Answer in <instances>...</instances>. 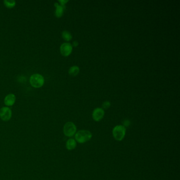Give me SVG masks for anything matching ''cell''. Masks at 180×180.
I'll use <instances>...</instances> for the list:
<instances>
[{"instance_id":"6da1fadb","label":"cell","mask_w":180,"mask_h":180,"mask_svg":"<svg viewBox=\"0 0 180 180\" xmlns=\"http://www.w3.org/2000/svg\"><path fill=\"white\" fill-rule=\"evenodd\" d=\"M93 137V134L88 130H80L76 132L75 135V139L77 143L79 144L85 143L89 141Z\"/></svg>"},{"instance_id":"7a4b0ae2","label":"cell","mask_w":180,"mask_h":180,"mask_svg":"<svg viewBox=\"0 0 180 180\" xmlns=\"http://www.w3.org/2000/svg\"><path fill=\"white\" fill-rule=\"evenodd\" d=\"M126 128L125 126L121 125H117L113 128L112 134L113 138L117 141H122L125 137Z\"/></svg>"},{"instance_id":"3957f363","label":"cell","mask_w":180,"mask_h":180,"mask_svg":"<svg viewBox=\"0 0 180 180\" xmlns=\"http://www.w3.org/2000/svg\"><path fill=\"white\" fill-rule=\"evenodd\" d=\"M63 132L64 135L67 137L72 138L75 136L77 132V127L74 123L67 122L64 125Z\"/></svg>"},{"instance_id":"277c9868","label":"cell","mask_w":180,"mask_h":180,"mask_svg":"<svg viewBox=\"0 0 180 180\" xmlns=\"http://www.w3.org/2000/svg\"><path fill=\"white\" fill-rule=\"evenodd\" d=\"M30 83L31 85L35 88H39L42 87L44 83L45 79L42 75L40 74H33L30 78Z\"/></svg>"},{"instance_id":"5b68a950","label":"cell","mask_w":180,"mask_h":180,"mask_svg":"<svg viewBox=\"0 0 180 180\" xmlns=\"http://www.w3.org/2000/svg\"><path fill=\"white\" fill-rule=\"evenodd\" d=\"M12 117V111L8 107H3L0 109V118L3 121H8Z\"/></svg>"},{"instance_id":"8992f818","label":"cell","mask_w":180,"mask_h":180,"mask_svg":"<svg viewBox=\"0 0 180 180\" xmlns=\"http://www.w3.org/2000/svg\"><path fill=\"white\" fill-rule=\"evenodd\" d=\"M104 110L101 108H97L93 111L92 117L95 122L101 121L104 117Z\"/></svg>"},{"instance_id":"52a82bcc","label":"cell","mask_w":180,"mask_h":180,"mask_svg":"<svg viewBox=\"0 0 180 180\" xmlns=\"http://www.w3.org/2000/svg\"><path fill=\"white\" fill-rule=\"evenodd\" d=\"M72 51V46L69 43H64L60 46V52L64 56H68Z\"/></svg>"},{"instance_id":"ba28073f","label":"cell","mask_w":180,"mask_h":180,"mask_svg":"<svg viewBox=\"0 0 180 180\" xmlns=\"http://www.w3.org/2000/svg\"><path fill=\"white\" fill-rule=\"evenodd\" d=\"M16 96L13 94L7 95L4 99V104L8 106H11L16 101Z\"/></svg>"},{"instance_id":"9c48e42d","label":"cell","mask_w":180,"mask_h":180,"mask_svg":"<svg viewBox=\"0 0 180 180\" xmlns=\"http://www.w3.org/2000/svg\"><path fill=\"white\" fill-rule=\"evenodd\" d=\"M77 143L75 141V140L74 138H70L68 139L66 143V147L68 151H72L75 149V147H77Z\"/></svg>"},{"instance_id":"30bf717a","label":"cell","mask_w":180,"mask_h":180,"mask_svg":"<svg viewBox=\"0 0 180 180\" xmlns=\"http://www.w3.org/2000/svg\"><path fill=\"white\" fill-rule=\"evenodd\" d=\"M54 6L56 7V9L55 11V15L57 17H60L63 15L64 13V6H61L57 3H54Z\"/></svg>"},{"instance_id":"8fae6325","label":"cell","mask_w":180,"mask_h":180,"mask_svg":"<svg viewBox=\"0 0 180 180\" xmlns=\"http://www.w3.org/2000/svg\"><path fill=\"white\" fill-rule=\"evenodd\" d=\"M79 72V68L78 66H74L70 67L69 70V74L72 76H75Z\"/></svg>"},{"instance_id":"7c38bea8","label":"cell","mask_w":180,"mask_h":180,"mask_svg":"<svg viewBox=\"0 0 180 180\" xmlns=\"http://www.w3.org/2000/svg\"><path fill=\"white\" fill-rule=\"evenodd\" d=\"M4 4L7 8L11 9L16 6V1L14 0H4Z\"/></svg>"},{"instance_id":"4fadbf2b","label":"cell","mask_w":180,"mask_h":180,"mask_svg":"<svg viewBox=\"0 0 180 180\" xmlns=\"http://www.w3.org/2000/svg\"><path fill=\"white\" fill-rule=\"evenodd\" d=\"M62 37L64 40L67 41L72 40V34L67 31H64L62 32Z\"/></svg>"},{"instance_id":"5bb4252c","label":"cell","mask_w":180,"mask_h":180,"mask_svg":"<svg viewBox=\"0 0 180 180\" xmlns=\"http://www.w3.org/2000/svg\"><path fill=\"white\" fill-rule=\"evenodd\" d=\"M110 103L108 101H106L103 103V105H102V106H103V109H107L109 108L110 107Z\"/></svg>"},{"instance_id":"9a60e30c","label":"cell","mask_w":180,"mask_h":180,"mask_svg":"<svg viewBox=\"0 0 180 180\" xmlns=\"http://www.w3.org/2000/svg\"><path fill=\"white\" fill-rule=\"evenodd\" d=\"M59 2H60V5L63 6H64L65 3H66L67 2H68V1H64V0H60L59 1Z\"/></svg>"},{"instance_id":"2e32d148","label":"cell","mask_w":180,"mask_h":180,"mask_svg":"<svg viewBox=\"0 0 180 180\" xmlns=\"http://www.w3.org/2000/svg\"><path fill=\"white\" fill-rule=\"evenodd\" d=\"M124 125L123 126H125L126 127V126H129L130 125V122L129 120H125L124 122Z\"/></svg>"},{"instance_id":"e0dca14e","label":"cell","mask_w":180,"mask_h":180,"mask_svg":"<svg viewBox=\"0 0 180 180\" xmlns=\"http://www.w3.org/2000/svg\"><path fill=\"white\" fill-rule=\"evenodd\" d=\"M78 45V42L77 41H74V42H73V46H77Z\"/></svg>"}]
</instances>
